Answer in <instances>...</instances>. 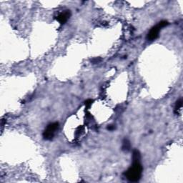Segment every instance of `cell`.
Returning a JSON list of instances; mask_svg holds the SVG:
<instances>
[{
  "label": "cell",
  "instance_id": "277c9868",
  "mask_svg": "<svg viewBox=\"0 0 183 183\" xmlns=\"http://www.w3.org/2000/svg\"><path fill=\"white\" fill-rule=\"evenodd\" d=\"M70 16H71V12L70 10H65L59 14L56 19L59 23L63 25V24H65L67 22V20L70 19Z\"/></svg>",
  "mask_w": 183,
  "mask_h": 183
},
{
  "label": "cell",
  "instance_id": "5b68a950",
  "mask_svg": "<svg viewBox=\"0 0 183 183\" xmlns=\"http://www.w3.org/2000/svg\"><path fill=\"white\" fill-rule=\"evenodd\" d=\"M182 107V99H179L176 102L175 107V113L177 114L178 111L181 110Z\"/></svg>",
  "mask_w": 183,
  "mask_h": 183
},
{
  "label": "cell",
  "instance_id": "3957f363",
  "mask_svg": "<svg viewBox=\"0 0 183 183\" xmlns=\"http://www.w3.org/2000/svg\"><path fill=\"white\" fill-rule=\"evenodd\" d=\"M59 129V123L58 122H53L51 123L46 127V128L44 130L43 132V137L46 140H51L53 139V137L55 135L56 132Z\"/></svg>",
  "mask_w": 183,
  "mask_h": 183
},
{
  "label": "cell",
  "instance_id": "52a82bcc",
  "mask_svg": "<svg viewBox=\"0 0 183 183\" xmlns=\"http://www.w3.org/2000/svg\"><path fill=\"white\" fill-rule=\"evenodd\" d=\"M92 102H93V100H92V99H88V100H87L86 102H85V105H86L87 108H89V107L92 105Z\"/></svg>",
  "mask_w": 183,
  "mask_h": 183
},
{
  "label": "cell",
  "instance_id": "6da1fadb",
  "mask_svg": "<svg viewBox=\"0 0 183 183\" xmlns=\"http://www.w3.org/2000/svg\"><path fill=\"white\" fill-rule=\"evenodd\" d=\"M140 160L141 156L139 151L134 150L132 155V165L125 172V177L130 182H138L141 179L143 168L140 163Z\"/></svg>",
  "mask_w": 183,
  "mask_h": 183
},
{
  "label": "cell",
  "instance_id": "7a4b0ae2",
  "mask_svg": "<svg viewBox=\"0 0 183 183\" xmlns=\"http://www.w3.org/2000/svg\"><path fill=\"white\" fill-rule=\"evenodd\" d=\"M168 25H169V23L167 21H161V22H159L157 25L152 27L150 30L149 33L147 34V39L150 40V41H153V40L156 39L159 37V33H160L161 29L168 26Z\"/></svg>",
  "mask_w": 183,
  "mask_h": 183
},
{
  "label": "cell",
  "instance_id": "8992f818",
  "mask_svg": "<svg viewBox=\"0 0 183 183\" xmlns=\"http://www.w3.org/2000/svg\"><path fill=\"white\" fill-rule=\"evenodd\" d=\"M130 143L129 140L127 139H125L124 141H123V144H122V150H130Z\"/></svg>",
  "mask_w": 183,
  "mask_h": 183
},
{
  "label": "cell",
  "instance_id": "ba28073f",
  "mask_svg": "<svg viewBox=\"0 0 183 183\" xmlns=\"http://www.w3.org/2000/svg\"><path fill=\"white\" fill-rule=\"evenodd\" d=\"M114 127L113 126H112V125H110V126L108 127V130H112L114 129Z\"/></svg>",
  "mask_w": 183,
  "mask_h": 183
}]
</instances>
